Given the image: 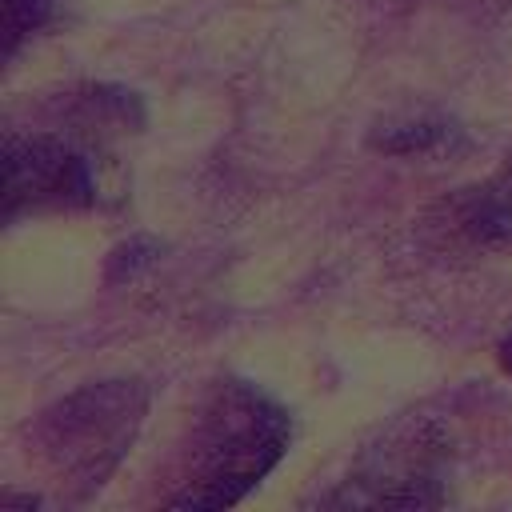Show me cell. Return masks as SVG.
<instances>
[{
	"label": "cell",
	"instance_id": "obj_1",
	"mask_svg": "<svg viewBox=\"0 0 512 512\" xmlns=\"http://www.w3.org/2000/svg\"><path fill=\"white\" fill-rule=\"evenodd\" d=\"M288 412L248 380H220L188 420L168 468V508H228L244 500L284 456Z\"/></svg>",
	"mask_w": 512,
	"mask_h": 512
},
{
	"label": "cell",
	"instance_id": "obj_2",
	"mask_svg": "<svg viewBox=\"0 0 512 512\" xmlns=\"http://www.w3.org/2000/svg\"><path fill=\"white\" fill-rule=\"evenodd\" d=\"M144 408L148 388L136 380H104L64 396L36 420L40 460L64 476L60 484L92 492L132 444Z\"/></svg>",
	"mask_w": 512,
	"mask_h": 512
},
{
	"label": "cell",
	"instance_id": "obj_3",
	"mask_svg": "<svg viewBox=\"0 0 512 512\" xmlns=\"http://www.w3.org/2000/svg\"><path fill=\"white\" fill-rule=\"evenodd\" d=\"M4 160H8V184H4L8 224H16L24 212H84L100 196L96 164L88 148H80L72 136L8 128Z\"/></svg>",
	"mask_w": 512,
	"mask_h": 512
},
{
	"label": "cell",
	"instance_id": "obj_4",
	"mask_svg": "<svg viewBox=\"0 0 512 512\" xmlns=\"http://www.w3.org/2000/svg\"><path fill=\"white\" fill-rule=\"evenodd\" d=\"M364 484H380L368 504H440L444 496L436 492V444H428L424 436H404L400 444H388L380 456L360 460L356 476L348 480V492L364 488ZM348 492L332 496V504H340Z\"/></svg>",
	"mask_w": 512,
	"mask_h": 512
},
{
	"label": "cell",
	"instance_id": "obj_5",
	"mask_svg": "<svg viewBox=\"0 0 512 512\" xmlns=\"http://www.w3.org/2000/svg\"><path fill=\"white\" fill-rule=\"evenodd\" d=\"M56 12V0H4V32H8V60H16L20 44L36 36Z\"/></svg>",
	"mask_w": 512,
	"mask_h": 512
},
{
	"label": "cell",
	"instance_id": "obj_6",
	"mask_svg": "<svg viewBox=\"0 0 512 512\" xmlns=\"http://www.w3.org/2000/svg\"><path fill=\"white\" fill-rule=\"evenodd\" d=\"M452 136L448 124H404V128H392L388 136H380V148L388 152H428L436 144H444Z\"/></svg>",
	"mask_w": 512,
	"mask_h": 512
},
{
	"label": "cell",
	"instance_id": "obj_7",
	"mask_svg": "<svg viewBox=\"0 0 512 512\" xmlns=\"http://www.w3.org/2000/svg\"><path fill=\"white\" fill-rule=\"evenodd\" d=\"M496 360H500V368L512 376V324H508V332H504V340H500V348H496Z\"/></svg>",
	"mask_w": 512,
	"mask_h": 512
},
{
	"label": "cell",
	"instance_id": "obj_8",
	"mask_svg": "<svg viewBox=\"0 0 512 512\" xmlns=\"http://www.w3.org/2000/svg\"><path fill=\"white\" fill-rule=\"evenodd\" d=\"M20 504H28V508H36V504H40V500H36V496H28V500H20ZM12 508H16V500H12V496H8V500H4V504H0V512H12Z\"/></svg>",
	"mask_w": 512,
	"mask_h": 512
}]
</instances>
